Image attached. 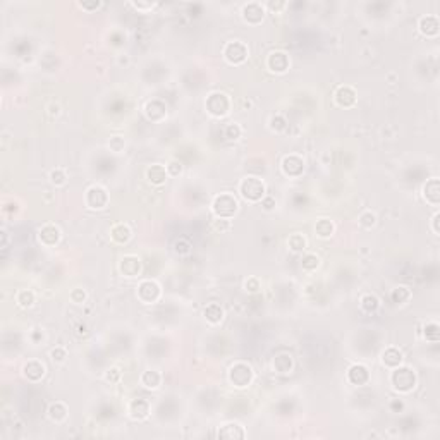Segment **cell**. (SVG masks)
Here are the masks:
<instances>
[{
    "label": "cell",
    "instance_id": "obj_40",
    "mask_svg": "<svg viewBox=\"0 0 440 440\" xmlns=\"http://www.w3.org/2000/svg\"><path fill=\"white\" fill-rule=\"evenodd\" d=\"M214 227L217 230H220V232H225V230L230 229V222L227 219H219V220H215V222H214Z\"/></svg>",
    "mask_w": 440,
    "mask_h": 440
},
{
    "label": "cell",
    "instance_id": "obj_41",
    "mask_svg": "<svg viewBox=\"0 0 440 440\" xmlns=\"http://www.w3.org/2000/svg\"><path fill=\"white\" fill-rule=\"evenodd\" d=\"M71 299H73L74 303H83V301L86 299V294H84L83 289H74L73 293H71Z\"/></svg>",
    "mask_w": 440,
    "mask_h": 440
},
{
    "label": "cell",
    "instance_id": "obj_10",
    "mask_svg": "<svg viewBox=\"0 0 440 440\" xmlns=\"http://www.w3.org/2000/svg\"><path fill=\"white\" fill-rule=\"evenodd\" d=\"M282 170H284L286 176L289 177H297L303 174L304 170V162L303 158H299L297 155H289L284 158V162H282Z\"/></svg>",
    "mask_w": 440,
    "mask_h": 440
},
{
    "label": "cell",
    "instance_id": "obj_48",
    "mask_svg": "<svg viewBox=\"0 0 440 440\" xmlns=\"http://www.w3.org/2000/svg\"><path fill=\"white\" fill-rule=\"evenodd\" d=\"M79 5L83 7V9H89V10H91V9H98L102 3H100V2H96V3H79Z\"/></svg>",
    "mask_w": 440,
    "mask_h": 440
},
{
    "label": "cell",
    "instance_id": "obj_45",
    "mask_svg": "<svg viewBox=\"0 0 440 440\" xmlns=\"http://www.w3.org/2000/svg\"><path fill=\"white\" fill-rule=\"evenodd\" d=\"M262 205L265 210H272V208L275 207V200L272 198V196H265V198L262 200Z\"/></svg>",
    "mask_w": 440,
    "mask_h": 440
},
{
    "label": "cell",
    "instance_id": "obj_31",
    "mask_svg": "<svg viewBox=\"0 0 440 440\" xmlns=\"http://www.w3.org/2000/svg\"><path fill=\"white\" fill-rule=\"evenodd\" d=\"M16 301H17V304H19V306L28 308V306H31V304L35 303V294H33L31 291H28V289H22V291L17 293Z\"/></svg>",
    "mask_w": 440,
    "mask_h": 440
},
{
    "label": "cell",
    "instance_id": "obj_42",
    "mask_svg": "<svg viewBox=\"0 0 440 440\" xmlns=\"http://www.w3.org/2000/svg\"><path fill=\"white\" fill-rule=\"evenodd\" d=\"M66 356H67V353H66V349H62V348H57V349H54V351H52V360L57 361V363L64 361Z\"/></svg>",
    "mask_w": 440,
    "mask_h": 440
},
{
    "label": "cell",
    "instance_id": "obj_25",
    "mask_svg": "<svg viewBox=\"0 0 440 440\" xmlns=\"http://www.w3.org/2000/svg\"><path fill=\"white\" fill-rule=\"evenodd\" d=\"M382 361H383V365H385V367H389V368H397L399 365L402 363V354L399 353L397 349L390 348V349H387V351L383 353Z\"/></svg>",
    "mask_w": 440,
    "mask_h": 440
},
{
    "label": "cell",
    "instance_id": "obj_49",
    "mask_svg": "<svg viewBox=\"0 0 440 440\" xmlns=\"http://www.w3.org/2000/svg\"><path fill=\"white\" fill-rule=\"evenodd\" d=\"M434 232L439 234V215L437 214L434 215Z\"/></svg>",
    "mask_w": 440,
    "mask_h": 440
},
{
    "label": "cell",
    "instance_id": "obj_26",
    "mask_svg": "<svg viewBox=\"0 0 440 440\" xmlns=\"http://www.w3.org/2000/svg\"><path fill=\"white\" fill-rule=\"evenodd\" d=\"M205 318H207L210 323H214V325H215V323H220V322H222V318H223L222 308H220L217 303L208 304V306L205 308Z\"/></svg>",
    "mask_w": 440,
    "mask_h": 440
},
{
    "label": "cell",
    "instance_id": "obj_20",
    "mask_svg": "<svg viewBox=\"0 0 440 440\" xmlns=\"http://www.w3.org/2000/svg\"><path fill=\"white\" fill-rule=\"evenodd\" d=\"M420 31L427 36L439 35V19L434 16H425L420 19Z\"/></svg>",
    "mask_w": 440,
    "mask_h": 440
},
{
    "label": "cell",
    "instance_id": "obj_47",
    "mask_svg": "<svg viewBox=\"0 0 440 440\" xmlns=\"http://www.w3.org/2000/svg\"><path fill=\"white\" fill-rule=\"evenodd\" d=\"M133 5L140 10H148V9H153L155 3H133Z\"/></svg>",
    "mask_w": 440,
    "mask_h": 440
},
{
    "label": "cell",
    "instance_id": "obj_30",
    "mask_svg": "<svg viewBox=\"0 0 440 440\" xmlns=\"http://www.w3.org/2000/svg\"><path fill=\"white\" fill-rule=\"evenodd\" d=\"M390 297H392V301L396 304H404L406 301H409V297H411V291H409L408 287H397V289L392 291Z\"/></svg>",
    "mask_w": 440,
    "mask_h": 440
},
{
    "label": "cell",
    "instance_id": "obj_33",
    "mask_svg": "<svg viewBox=\"0 0 440 440\" xmlns=\"http://www.w3.org/2000/svg\"><path fill=\"white\" fill-rule=\"evenodd\" d=\"M289 246L293 251H301V249L306 248V241H304V237L301 234H293L289 237Z\"/></svg>",
    "mask_w": 440,
    "mask_h": 440
},
{
    "label": "cell",
    "instance_id": "obj_21",
    "mask_svg": "<svg viewBox=\"0 0 440 440\" xmlns=\"http://www.w3.org/2000/svg\"><path fill=\"white\" fill-rule=\"evenodd\" d=\"M151 110H153V114L147 115V117L150 119V121H153V122H160V121H162V119L167 115L165 105H163L162 102H158V100H155V102H150V103H148V105H147V110H145V112H151Z\"/></svg>",
    "mask_w": 440,
    "mask_h": 440
},
{
    "label": "cell",
    "instance_id": "obj_24",
    "mask_svg": "<svg viewBox=\"0 0 440 440\" xmlns=\"http://www.w3.org/2000/svg\"><path fill=\"white\" fill-rule=\"evenodd\" d=\"M141 383H143L147 389H158L160 383H162V375L158 371H145L141 375Z\"/></svg>",
    "mask_w": 440,
    "mask_h": 440
},
{
    "label": "cell",
    "instance_id": "obj_23",
    "mask_svg": "<svg viewBox=\"0 0 440 440\" xmlns=\"http://www.w3.org/2000/svg\"><path fill=\"white\" fill-rule=\"evenodd\" d=\"M219 437L223 439H242L244 437V430H242L241 425L237 423H229L219 432Z\"/></svg>",
    "mask_w": 440,
    "mask_h": 440
},
{
    "label": "cell",
    "instance_id": "obj_32",
    "mask_svg": "<svg viewBox=\"0 0 440 440\" xmlns=\"http://www.w3.org/2000/svg\"><path fill=\"white\" fill-rule=\"evenodd\" d=\"M425 337L432 342H437L439 341V325L437 322H428L425 325Z\"/></svg>",
    "mask_w": 440,
    "mask_h": 440
},
{
    "label": "cell",
    "instance_id": "obj_3",
    "mask_svg": "<svg viewBox=\"0 0 440 440\" xmlns=\"http://www.w3.org/2000/svg\"><path fill=\"white\" fill-rule=\"evenodd\" d=\"M390 382H392L394 389L399 390V392H411L415 389L416 383V376L409 368H394L392 376H390Z\"/></svg>",
    "mask_w": 440,
    "mask_h": 440
},
{
    "label": "cell",
    "instance_id": "obj_11",
    "mask_svg": "<svg viewBox=\"0 0 440 440\" xmlns=\"http://www.w3.org/2000/svg\"><path fill=\"white\" fill-rule=\"evenodd\" d=\"M38 236L43 246L52 248V246H55L59 242V239H61V230H59V227H55L54 223H47V225H43L42 229H40Z\"/></svg>",
    "mask_w": 440,
    "mask_h": 440
},
{
    "label": "cell",
    "instance_id": "obj_17",
    "mask_svg": "<svg viewBox=\"0 0 440 440\" xmlns=\"http://www.w3.org/2000/svg\"><path fill=\"white\" fill-rule=\"evenodd\" d=\"M148 413H150V404L145 399H136L129 406V415H131L133 420H145L148 416Z\"/></svg>",
    "mask_w": 440,
    "mask_h": 440
},
{
    "label": "cell",
    "instance_id": "obj_27",
    "mask_svg": "<svg viewBox=\"0 0 440 440\" xmlns=\"http://www.w3.org/2000/svg\"><path fill=\"white\" fill-rule=\"evenodd\" d=\"M48 416H50V420L54 421H62L66 420L67 416V408L62 402H54V404H50V408H48Z\"/></svg>",
    "mask_w": 440,
    "mask_h": 440
},
{
    "label": "cell",
    "instance_id": "obj_44",
    "mask_svg": "<svg viewBox=\"0 0 440 440\" xmlns=\"http://www.w3.org/2000/svg\"><path fill=\"white\" fill-rule=\"evenodd\" d=\"M167 172H169L170 176H179V174L182 172V165H181V163H177V162L169 163V165H167Z\"/></svg>",
    "mask_w": 440,
    "mask_h": 440
},
{
    "label": "cell",
    "instance_id": "obj_19",
    "mask_svg": "<svg viewBox=\"0 0 440 440\" xmlns=\"http://www.w3.org/2000/svg\"><path fill=\"white\" fill-rule=\"evenodd\" d=\"M24 375L28 376V380H31V382H38V380L45 375L43 363H40V361H36V360L26 363L24 365Z\"/></svg>",
    "mask_w": 440,
    "mask_h": 440
},
{
    "label": "cell",
    "instance_id": "obj_16",
    "mask_svg": "<svg viewBox=\"0 0 440 440\" xmlns=\"http://www.w3.org/2000/svg\"><path fill=\"white\" fill-rule=\"evenodd\" d=\"M167 176H169V172H167L165 167L160 165V163H155V165H151L150 169L147 170V177H148V181H150L151 184H155V186H162V184H165Z\"/></svg>",
    "mask_w": 440,
    "mask_h": 440
},
{
    "label": "cell",
    "instance_id": "obj_38",
    "mask_svg": "<svg viewBox=\"0 0 440 440\" xmlns=\"http://www.w3.org/2000/svg\"><path fill=\"white\" fill-rule=\"evenodd\" d=\"M241 133H242V129L237 124H229L225 129V138H229V140H237V138L241 136Z\"/></svg>",
    "mask_w": 440,
    "mask_h": 440
},
{
    "label": "cell",
    "instance_id": "obj_9",
    "mask_svg": "<svg viewBox=\"0 0 440 440\" xmlns=\"http://www.w3.org/2000/svg\"><path fill=\"white\" fill-rule=\"evenodd\" d=\"M267 67L272 71V73L282 74L289 69V57L284 54V52H272L267 59Z\"/></svg>",
    "mask_w": 440,
    "mask_h": 440
},
{
    "label": "cell",
    "instance_id": "obj_12",
    "mask_svg": "<svg viewBox=\"0 0 440 440\" xmlns=\"http://www.w3.org/2000/svg\"><path fill=\"white\" fill-rule=\"evenodd\" d=\"M263 16H265V9L263 5H260V3H248V5H244V9H242V17H244L246 22H249V24H260V22L263 21Z\"/></svg>",
    "mask_w": 440,
    "mask_h": 440
},
{
    "label": "cell",
    "instance_id": "obj_37",
    "mask_svg": "<svg viewBox=\"0 0 440 440\" xmlns=\"http://www.w3.org/2000/svg\"><path fill=\"white\" fill-rule=\"evenodd\" d=\"M66 179H67V176H66V172L62 169H55V170H52V174H50V181L54 182L55 186H62L66 182Z\"/></svg>",
    "mask_w": 440,
    "mask_h": 440
},
{
    "label": "cell",
    "instance_id": "obj_8",
    "mask_svg": "<svg viewBox=\"0 0 440 440\" xmlns=\"http://www.w3.org/2000/svg\"><path fill=\"white\" fill-rule=\"evenodd\" d=\"M138 296H140V299L143 301L145 304H151L160 297V287L156 282L145 281L138 287Z\"/></svg>",
    "mask_w": 440,
    "mask_h": 440
},
{
    "label": "cell",
    "instance_id": "obj_2",
    "mask_svg": "<svg viewBox=\"0 0 440 440\" xmlns=\"http://www.w3.org/2000/svg\"><path fill=\"white\" fill-rule=\"evenodd\" d=\"M239 191L242 195V198L248 201H262L265 198V184L260 179L256 177H246L241 181L239 184Z\"/></svg>",
    "mask_w": 440,
    "mask_h": 440
},
{
    "label": "cell",
    "instance_id": "obj_1",
    "mask_svg": "<svg viewBox=\"0 0 440 440\" xmlns=\"http://www.w3.org/2000/svg\"><path fill=\"white\" fill-rule=\"evenodd\" d=\"M237 207H239V203H237L236 196L230 195V193H222V195L215 196L214 205H212L214 214L217 215L219 219L234 217V215L237 214Z\"/></svg>",
    "mask_w": 440,
    "mask_h": 440
},
{
    "label": "cell",
    "instance_id": "obj_7",
    "mask_svg": "<svg viewBox=\"0 0 440 440\" xmlns=\"http://www.w3.org/2000/svg\"><path fill=\"white\" fill-rule=\"evenodd\" d=\"M107 203H109V195L103 188L100 186H91V188L86 191V205L93 210H100V208H105Z\"/></svg>",
    "mask_w": 440,
    "mask_h": 440
},
{
    "label": "cell",
    "instance_id": "obj_28",
    "mask_svg": "<svg viewBox=\"0 0 440 440\" xmlns=\"http://www.w3.org/2000/svg\"><path fill=\"white\" fill-rule=\"evenodd\" d=\"M315 232L318 234L320 237H323V239H325V237H330L332 232H334V223L327 219L318 220L315 225Z\"/></svg>",
    "mask_w": 440,
    "mask_h": 440
},
{
    "label": "cell",
    "instance_id": "obj_22",
    "mask_svg": "<svg viewBox=\"0 0 440 440\" xmlns=\"http://www.w3.org/2000/svg\"><path fill=\"white\" fill-rule=\"evenodd\" d=\"M425 198L430 205L437 207L439 205V198H440V193H439V181L437 179H432L430 182H427L425 186Z\"/></svg>",
    "mask_w": 440,
    "mask_h": 440
},
{
    "label": "cell",
    "instance_id": "obj_5",
    "mask_svg": "<svg viewBox=\"0 0 440 440\" xmlns=\"http://www.w3.org/2000/svg\"><path fill=\"white\" fill-rule=\"evenodd\" d=\"M229 378L234 383V387H248L253 382V370L246 363H236L229 371Z\"/></svg>",
    "mask_w": 440,
    "mask_h": 440
},
{
    "label": "cell",
    "instance_id": "obj_18",
    "mask_svg": "<svg viewBox=\"0 0 440 440\" xmlns=\"http://www.w3.org/2000/svg\"><path fill=\"white\" fill-rule=\"evenodd\" d=\"M348 378L354 385H363V383H367L368 380H370V373H368V370L363 365H354L351 370H349Z\"/></svg>",
    "mask_w": 440,
    "mask_h": 440
},
{
    "label": "cell",
    "instance_id": "obj_6",
    "mask_svg": "<svg viewBox=\"0 0 440 440\" xmlns=\"http://www.w3.org/2000/svg\"><path fill=\"white\" fill-rule=\"evenodd\" d=\"M230 102L225 93H212L207 100V110L215 117H223L229 112Z\"/></svg>",
    "mask_w": 440,
    "mask_h": 440
},
{
    "label": "cell",
    "instance_id": "obj_39",
    "mask_svg": "<svg viewBox=\"0 0 440 440\" xmlns=\"http://www.w3.org/2000/svg\"><path fill=\"white\" fill-rule=\"evenodd\" d=\"M109 147L112 148L114 151H122V148H124V140H122L121 136H114L110 140Z\"/></svg>",
    "mask_w": 440,
    "mask_h": 440
},
{
    "label": "cell",
    "instance_id": "obj_35",
    "mask_svg": "<svg viewBox=\"0 0 440 440\" xmlns=\"http://www.w3.org/2000/svg\"><path fill=\"white\" fill-rule=\"evenodd\" d=\"M376 223V217L375 214H371V212H365V214H361L360 217V225L365 227V229H371Z\"/></svg>",
    "mask_w": 440,
    "mask_h": 440
},
{
    "label": "cell",
    "instance_id": "obj_34",
    "mask_svg": "<svg viewBox=\"0 0 440 440\" xmlns=\"http://www.w3.org/2000/svg\"><path fill=\"white\" fill-rule=\"evenodd\" d=\"M303 268L304 270H308V272H313V270H316V268H318V265H320V258L316 255H306L303 258Z\"/></svg>",
    "mask_w": 440,
    "mask_h": 440
},
{
    "label": "cell",
    "instance_id": "obj_14",
    "mask_svg": "<svg viewBox=\"0 0 440 440\" xmlns=\"http://www.w3.org/2000/svg\"><path fill=\"white\" fill-rule=\"evenodd\" d=\"M121 272L126 275V277H138L141 272L140 258H136V256H133V255L124 256V258L121 260Z\"/></svg>",
    "mask_w": 440,
    "mask_h": 440
},
{
    "label": "cell",
    "instance_id": "obj_36",
    "mask_svg": "<svg viewBox=\"0 0 440 440\" xmlns=\"http://www.w3.org/2000/svg\"><path fill=\"white\" fill-rule=\"evenodd\" d=\"M174 251H176L177 255H189L191 244H189V241H186L184 237H181V239L176 241V244H174Z\"/></svg>",
    "mask_w": 440,
    "mask_h": 440
},
{
    "label": "cell",
    "instance_id": "obj_13",
    "mask_svg": "<svg viewBox=\"0 0 440 440\" xmlns=\"http://www.w3.org/2000/svg\"><path fill=\"white\" fill-rule=\"evenodd\" d=\"M335 103L339 107H344V109H349L356 103V91L351 86H341L335 91Z\"/></svg>",
    "mask_w": 440,
    "mask_h": 440
},
{
    "label": "cell",
    "instance_id": "obj_4",
    "mask_svg": "<svg viewBox=\"0 0 440 440\" xmlns=\"http://www.w3.org/2000/svg\"><path fill=\"white\" fill-rule=\"evenodd\" d=\"M223 57L229 64L239 66L248 59V47L244 43L239 42V40H234V42H229L223 48Z\"/></svg>",
    "mask_w": 440,
    "mask_h": 440
},
{
    "label": "cell",
    "instance_id": "obj_29",
    "mask_svg": "<svg viewBox=\"0 0 440 440\" xmlns=\"http://www.w3.org/2000/svg\"><path fill=\"white\" fill-rule=\"evenodd\" d=\"M380 303H378V297L373 296V294H367V296L361 297V309L365 313H375L378 309Z\"/></svg>",
    "mask_w": 440,
    "mask_h": 440
},
{
    "label": "cell",
    "instance_id": "obj_43",
    "mask_svg": "<svg viewBox=\"0 0 440 440\" xmlns=\"http://www.w3.org/2000/svg\"><path fill=\"white\" fill-rule=\"evenodd\" d=\"M105 378H107V382H110V383L119 382V378H121V371H119L117 368H112V370L107 371Z\"/></svg>",
    "mask_w": 440,
    "mask_h": 440
},
{
    "label": "cell",
    "instance_id": "obj_46",
    "mask_svg": "<svg viewBox=\"0 0 440 440\" xmlns=\"http://www.w3.org/2000/svg\"><path fill=\"white\" fill-rule=\"evenodd\" d=\"M246 289H249L251 293H256L260 289V284L256 279H249V282H246Z\"/></svg>",
    "mask_w": 440,
    "mask_h": 440
},
{
    "label": "cell",
    "instance_id": "obj_15",
    "mask_svg": "<svg viewBox=\"0 0 440 440\" xmlns=\"http://www.w3.org/2000/svg\"><path fill=\"white\" fill-rule=\"evenodd\" d=\"M110 237H112V241L117 242V244H128L133 237V232H131V229H129V225H126V223H117V225L112 227Z\"/></svg>",
    "mask_w": 440,
    "mask_h": 440
}]
</instances>
